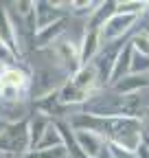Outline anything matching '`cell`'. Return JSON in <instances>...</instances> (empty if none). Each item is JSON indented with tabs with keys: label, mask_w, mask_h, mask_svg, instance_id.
Segmentation results:
<instances>
[{
	"label": "cell",
	"mask_w": 149,
	"mask_h": 158,
	"mask_svg": "<svg viewBox=\"0 0 149 158\" xmlns=\"http://www.w3.org/2000/svg\"><path fill=\"white\" fill-rule=\"evenodd\" d=\"M53 59L57 62V70L66 73L68 79L81 68V57H79V42L70 37H62L53 44Z\"/></svg>",
	"instance_id": "6da1fadb"
},
{
	"label": "cell",
	"mask_w": 149,
	"mask_h": 158,
	"mask_svg": "<svg viewBox=\"0 0 149 158\" xmlns=\"http://www.w3.org/2000/svg\"><path fill=\"white\" fill-rule=\"evenodd\" d=\"M31 152L29 145V121H18L11 123L5 134L0 136V154H18V156H24Z\"/></svg>",
	"instance_id": "7a4b0ae2"
},
{
	"label": "cell",
	"mask_w": 149,
	"mask_h": 158,
	"mask_svg": "<svg viewBox=\"0 0 149 158\" xmlns=\"http://www.w3.org/2000/svg\"><path fill=\"white\" fill-rule=\"evenodd\" d=\"M140 15H134V13H112L103 27H101V33H103V44H116L121 37H125L132 27H136Z\"/></svg>",
	"instance_id": "3957f363"
},
{
	"label": "cell",
	"mask_w": 149,
	"mask_h": 158,
	"mask_svg": "<svg viewBox=\"0 0 149 158\" xmlns=\"http://www.w3.org/2000/svg\"><path fill=\"white\" fill-rule=\"evenodd\" d=\"M103 46H105V44H103V33H101V27L88 22V27H86L83 35H81V40H79V57H81V66L92 64V59H95V57L101 53V48H103Z\"/></svg>",
	"instance_id": "277c9868"
},
{
	"label": "cell",
	"mask_w": 149,
	"mask_h": 158,
	"mask_svg": "<svg viewBox=\"0 0 149 158\" xmlns=\"http://www.w3.org/2000/svg\"><path fill=\"white\" fill-rule=\"evenodd\" d=\"M119 51H121V46L105 44L101 48V53L92 59V66H95V70L99 75V81H101L103 88H110V77H112V70H114V62H116Z\"/></svg>",
	"instance_id": "5b68a950"
},
{
	"label": "cell",
	"mask_w": 149,
	"mask_h": 158,
	"mask_svg": "<svg viewBox=\"0 0 149 158\" xmlns=\"http://www.w3.org/2000/svg\"><path fill=\"white\" fill-rule=\"evenodd\" d=\"M74 141H77L79 149L88 158H99L107 145V138L99 132H92V130H74Z\"/></svg>",
	"instance_id": "8992f818"
},
{
	"label": "cell",
	"mask_w": 149,
	"mask_h": 158,
	"mask_svg": "<svg viewBox=\"0 0 149 158\" xmlns=\"http://www.w3.org/2000/svg\"><path fill=\"white\" fill-rule=\"evenodd\" d=\"M0 42H2L18 59H22V44H20V35L13 24V20L5 7H0Z\"/></svg>",
	"instance_id": "52a82bcc"
},
{
	"label": "cell",
	"mask_w": 149,
	"mask_h": 158,
	"mask_svg": "<svg viewBox=\"0 0 149 158\" xmlns=\"http://www.w3.org/2000/svg\"><path fill=\"white\" fill-rule=\"evenodd\" d=\"M0 88H13L22 94H31V77L18 66L0 68Z\"/></svg>",
	"instance_id": "ba28073f"
},
{
	"label": "cell",
	"mask_w": 149,
	"mask_h": 158,
	"mask_svg": "<svg viewBox=\"0 0 149 158\" xmlns=\"http://www.w3.org/2000/svg\"><path fill=\"white\" fill-rule=\"evenodd\" d=\"M70 81L77 86V88L88 90V92H92V94H99V92L103 90V86H101V81H99V75H97V70H95V66H92V64L81 66L77 73L70 77Z\"/></svg>",
	"instance_id": "9c48e42d"
},
{
	"label": "cell",
	"mask_w": 149,
	"mask_h": 158,
	"mask_svg": "<svg viewBox=\"0 0 149 158\" xmlns=\"http://www.w3.org/2000/svg\"><path fill=\"white\" fill-rule=\"evenodd\" d=\"M112 92L119 97H129V94H140L143 90L149 88V75H127L125 79H121L119 84L110 86Z\"/></svg>",
	"instance_id": "30bf717a"
},
{
	"label": "cell",
	"mask_w": 149,
	"mask_h": 158,
	"mask_svg": "<svg viewBox=\"0 0 149 158\" xmlns=\"http://www.w3.org/2000/svg\"><path fill=\"white\" fill-rule=\"evenodd\" d=\"M132 53H134V48L129 44V40L121 44V51H119L116 62H114V70H112V77H110V86L119 84L121 79H125L129 75V68H132Z\"/></svg>",
	"instance_id": "8fae6325"
},
{
	"label": "cell",
	"mask_w": 149,
	"mask_h": 158,
	"mask_svg": "<svg viewBox=\"0 0 149 158\" xmlns=\"http://www.w3.org/2000/svg\"><path fill=\"white\" fill-rule=\"evenodd\" d=\"M66 27H68V20L64 18V20H59V22H55V24H50V27H46V29H40V31L35 33V46H37V48L53 46L57 40L64 37Z\"/></svg>",
	"instance_id": "7c38bea8"
},
{
	"label": "cell",
	"mask_w": 149,
	"mask_h": 158,
	"mask_svg": "<svg viewBox=\"0 0 149 158\" xmlns=\"http://www.w3.org/2000/svg\"><path fill=\"white\" fill-rule=\"evenodd\" d=\"M0 118L5 123H18L26 118V101H2L0 99Z\"/></svg>",
	"instance_id": "4fadbf2b"
},
{
	"label": "cell",
	"mask_w": 149,
	"mask_h": 158,
	"mask_svg": "<svg viewBox=\"0 0 149 158\" xmlns=\"http://www.w3.org/2000/svg\"><path fill=\"white\" fill-rule=\"evenodd\" d=\"M50 123H53L50 118H46L42 114H35L33 118H29V145H31V149H35L40 145L42 136H44V132Z\"/></svg>",
	"instance_id": "5bb4252c"
},
{
	"label": "cell",
	"mask_w": 149,
	"mask_h": 158,
	"mask_svg": "<svg viewBox=\"0 0 149 158\" xmlns=\"http://www.w3.org/2000/svg\"><path fill=\"white\" fill-rule=\"evenodd\" d=\"M57 147H64V141H62V134H59L57 125L50 123V125L46 127L44 136H42L40 145H37L35 149H57ZM31 152H33V149H31Z\"/></svg>",
	"instance_id": "9a60e30c"
},
{
	"label": "cell",
	"mask_w": 149,
	"mask_h": 158,
	"mask_svg": "<svg viewBox=\"0 0 149 158\" xmlns=\"http://www.w3.org/2000/svg\"><path fill=\"white\" fill-rule=\"evenodd\" d=\"M68 13L74 15V18H92L97 13V9L101 7V2H97V0H88V2H68Z\"/></svg>",
	"instance_id": "2e32d148"
},
{
	"label": "cell",
	"mask_w": 149,
	"mask_h": 158,
	"mask_svg": "<svg viewBox=\"0 0 149 158\" xmlns=\"http://www.w3.org/2000/svg\"><path fill=\"white\" fill-rule=\"evenodd\" d=\"M129 44H132L134 53H140V55H147L149 57V33L143 29L138 33H134L132 37H129Z\"/></svg>",
	"instance_id": "e0dca14e"
},
{
	"label": "cell",
	"mask_w": 149,
	"mask_h": 158,
	"mask_svg": "<svg viewBox=\"0 0 149 158\" xmlns=\"http://www.w3.org/2000/svg\"><path fill=\"white\" fill-rule=\"evenodd\" d=\"M129 75H149V57L140 53H132V68Z\"/></svg>",
	"instance_id": "ac0fdd59"
},
{
	"label": "cell",
	"mask_w": 149,
	"mask_h": 158,
	"mask_svg": "<svg viewBox=\"0 0 149 158\" xmlns=\"http://www.w3.org/2000/svg\"><path fill=\"white\" fill-rule=\"evenodd\" d=\"M105 149H107V154H110L112 158H136V152L127 149V147H123V145H119V143H114V141H107Z\"/></svg>",
	"instance_id": "d6986e66"
},
{
	"label": "cell",
	"mask_w": 149,
	"mask_h": 158,
	"mask_svg": "<svg viewBox=\"0 0 149 158\" xmlns=\"http://www.w3.org/2000/svg\"><path fill=\"white\" fill-rule=\"evenodd\" d=\"M15 62H20L2 42H0V68H5V66H15Z\"/></svg>",
	"instance_id": "ffe728a7"
},
{
	"label": "cell",
	"mask_w": 149,
	"mask_h": 158,
	"mask_svg": "<svg viewBox=\"0 0 149 158\" xmlns=\"http://www.w3.org/2000/svg\"><path fill=\"white\" fill-rule=\"evenodd\" d=\"M136 158H149V145L145 141L136 147Z\"/></svg>",
	"instance_id": "44dd1931"
},
{
	"label": "cell",
	"mask_w": 149,
	"mask_h": 158,
	"mask_svg": "<svg viewBox=\"0 0 149 158\" xmlns=\"http://www.w3.org/2000/svg\"><path fill=\"white\" fill-rule=\"evenodd\" d=\"M7 127H9V123H5V121H2V118H0V136H2V134H5V130H7Z\"/></svg>",
	"instance_id": "7402d4cb"
},
{
	"label": "cell",
	"mask_w": 149,
	"mask_h": 158,
	"mask_svg": "<svg viewBox=\"0 0 149 158\" xmlns=\"http://www.w3.org/2000/svg\"><path fill=\"white\" fill-rule=\"evenodd\" d=\"M99 158H112V156H110V154H107V149H105V152H103V154H101Z\"/></svg>",
	"instance_id": "603a6c76"
},
{
	"label": "cell",
	"mask_w": 149,
	"mask_h": 158,
	"mask_svg": "<svg viewBox=\"0 0 149 158\" xmlns=\"http://www.w3.org/2000/svg\"><path fill=\"white\" fill-rule=\"evenodd\" d=\"M143 141H145V143L149 145V134H143Z\"/></svg>",
	"instance_id": "cb8c5ba5"
},
{
	"label": "cell",
	"mask_w": 149,
	"mask_h": 158,
	"mask_svg": "<svg viewBox=\"0 0 149 158\" xmlns=\"http://www.w3.org/2000/svg\"><path fill=\"white\" fill-rule=\"evenodd\" d=\"M145 31H147V33H149V24H147V29H145Z\"/></svg>",
	"instance_id": "d4e9b609"
}]
</instances>
